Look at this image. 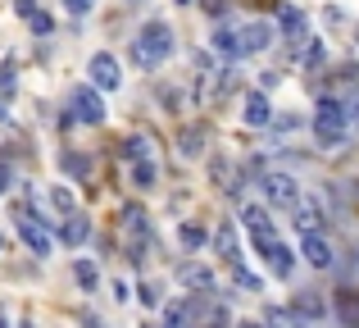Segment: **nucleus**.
I'll return each instance as SVG.
<instances>
[{
    "label": "nucleus",
    "mask_w": 359,
    "mask_h": 328,
    "mask_svg": "<svg viewBox=\"0 0 359 328\" xmlns=\"http://www.w3.org/2000/svg\"><path fill=\"white\" fill-rule=\"evenodd\" d=\"M123 160H128V164L150 160V137H128V142H123Z\"/></svg>",
    "instance_id": "obj_25"
},
{
    "label": "nucleus",
    "mask_w": 359,
    "mask_h": 328,
    "mask_svg": "<svg viewBox=\"0 0 359 328\" xmlns=\"http://www.w3.org/2000/svg\"><path fill=\"white\" fill-rule=\"evenodd\" d=\"M305 260L314 269H332L337 265V256H332V247H327L323 232H305Z\"/></svg>",
    "instance_id": "obj_14"
},
{
    "label": "nucleus",
    "mask_w": 359,
    "mask_h": 328,
    "mask_svg": "<svg viewBox=\"0 0 359 328\" xmlns=\"http://www.w3.org/2000/svg\"><path fill=\"white\" fill-rule=\"evenodd\" d=\"M232 278H237V287L241 292H259V274H250V269H241V265H232Z\"/></svg>",
    "instance_id": "obj_29"
},
{
    "label": "nucleus",
    "mask_w": 359,
    "mask_h": 328,
    "mask_svg": "<svg viewBox=\"0 0 359 328\" xmlns=\"http://www.w3.org/2000/svg\"><path fill=\"white\" fill-rule=\"evenodd\" d=\"M269 328H300V320L291 310H269Z\"/></svg>",
    "instance_id": "obj_31"
},
{
    "label": "nucleus",
    "mask_w": 359,
    "mask_h": 328,
    "mask_svg": "<svg viewBox=\"0 0 359 328\" xmlns=\"http://www.w3.org/2000/svg\"><path fill=\"white\" fill-rule=\"evenodd\" d=\"M91 237V219H87V214H69V219H64L60 223V242H64V247H82V242H87Z\"/></svg>",
    "instance_id": "obj_16"
},
{
    "label": "nucleus",
    "mask_w": 359,
    "mask_h": 328,
    "mask_svg": "<svg viewBox=\"0 0 359 328\" xmlns=\"http://www.w3.org/2000/svg\"><path fill=\"white\" fill-rule=\"evenodd\" d=\"M278 27H282V37H287L291 46H300L309 37V18H305V9H296V5H282V14H278Z\"/></svg>",
    "instance_id": "obj_12"
},
{
    "label": "nucleus",
    "mask_w": 359,
    "mask_h": 328,
    "mask_svg": "<svg viewBox=\"0 0 359 328\" xmlns=\"http://www.w3.org/2000/svg\"><path fill=\"white\" fill-rule=\"evenodd\" d=\"M205 9H210V14H223V9H228V0H201Z\"/></svg>",
    "instance_id": "obj_37"
},
{
    "label": "nucleus",
    "mask_w": 359,
    "mask_h": 328,
    "mask_svg": "<svg viewBox=\"0 0 359 328\" xmlns=\"http://www.w3.org/2000/svg\"><path fill=\"white\" fill-rule=\"evenodd\" d=\"M141 306H159V287L155 283H141Z\"/></svg>",
    "instance_id": "obj_35"
},
{
    "label": "nucleus",
    "mask_w": 359,
    "mask_h": 328,
    "mask_svg": "<svg viewBox=\"0 0 359 328\" xmlns=\"http://www.w3.org/2000/svg\"><path fill=\"white\" fill-rule=\"evenodd\" d=\"M259 187H264V196H269V205H296L300 201V187H296V178L291 173H282V169H269V173L259 178Z\"/></svg>",
    "instance_id": "obj_8"
},
{
    "label": "nucleus",
    "mask_w": 359,
    "mask_h": 328,
    "mask_svg": "<svg viewBox=\"0 0 359 328\" xmlns=\"http://www.w3.org/2000/svg\"><path fill=\"white\" fill-rule=\"evenodd\" d=\"M14 223H18V237H23V247L32 251V256H50V247H55V237H50V228H46V219L41 214H32V210H18L14 214Z\"/></svg>",
    "instance_id": "obj_5"
},
{
    "label": "nucleus",
    "mask_w": 359,
    "mask_h": 328,
    "mask_svg": "<svg viewBox=\"0 0 359 328\" xmlns=\"http://www.w3.org/2000/svg\"><path fill=\"white\" fill-rule=\"evenodd\" d=\"M73 278H78L82 292H96L100 287V269L91 265V260H73Z\"/></svg>",
    "instance_id": "obj_23"
},
{
    "label": "nucleus",
    "mask_w": 359,
    "mask_h": 328,
    "mask_svg": "<svg viewBox=\"0 0 359 328\" xmlns=\"http://www.w3.org/2000/svg\"><path fill=\"white\" fill-rule=\"evenodd\" d=\"M50 205L64 214V219H69V214H78V201H73V192H69V187H55V192H50Z\"/></svg>",
    "instance_id": "obj_26"
},
{
    "label": "nucleus",
    "mask_w": 359,
    "mask_h": 328,
    "mask_svg": "<svg viewBox=\"0 0 359 328\" xmlns=\"http://www.w3.org/2000/svg\"><path fill=\"white\" fill-rule=\"evenodd\" d=\"M27 23H32V32H36V37H50V32H55V18H50V14H41V9H36Z\"/></svg>",
    "instance_id": "obj_30"
},
{
    "label": "nucleus",
    "mask_w": 359,
    "mask_h": 328,
    "mask_svg": "<svg viewBox=\"0 0 359 328\" xmlns=\"http://www.w3.org/2000/svg\"><path fill=\"white\" fill-rule=\"evenodd\" d=\"M69 119L73 124H87V128L105 124V100H100V91L91 87V82H82V87L69 91Z\"/></svg>",
    "instance_id": "obj_4"
},
{
    "label": "nucleus",
    "mask_w": 359,
    "mask_h": 328,
    "mask_svg": "<svg viewBox=\"0 0 359 328\" xmlns=\"http://www.w3.org/2000/svg\"><path fill=\"white\" fill-rule=\"evenodd\" d=\"M173 278H177V287H187V292H196V296H214V274L201 260H182V265L173 269Z\"/></svg>",
    "instance_id": "obj_9"
},
{
    "label": "nucleus",
    "mask_w": 359,
    "mask_h": 328,
    "mask_svg": "<svg viewBox=\"0 0 359 328\" xmlns=\"http://www.w3.org/2000/svg\"><path fill=\"white\" fill-rule=\"evenodd\" d=\"M337 320H341V328H359V287L337 292Z\"/></svg>",
    "instance_id": "obj_17"
},
{
    "label": "nucleus",
    "mask_w": 359,
    "mask_h": 328,
    "mask_svg": "<svg viewBox=\"0 0 359 328\" xmlns=\"http://www.w3.org/2000/svg\"><path fill=\"white\" fill-rule=\"evenodd\" d=\"M291 214H296V228L300 232H318V223H323V205H318V196H300L296 205H291Z\"/></svg>",
    "instance_id": "obj_13"
},
{
    "label": "nucleus",
    "mask_w": 359,
    "mask_h": 328,
    "mask_svg": "<svg viewBox=\"0 0 359 328\" xmlns=\"http://www.w3.org/2000/svg\"><path fill=\"white\" fill-rule=\"evenodd\" d=\"M214 251H219L228 265H241V251H237V228L232 223H219V232H214Z\"/></svg>",
    "instance_id": "obj_20"
},
{
    "label": "nucleus",
    "mask_w": 359,
    "mask_h": 328,
    "mask_svg": "<svg viewBox=\"0 0 359 328\" xmlns=\"http://www.w3.org/2000/svg\"><path fill=\"white\" fill-rule=\"evenodd\" d=\"M0 251H5V237H0Z\"/></svg>",
    "instance_id": "obj_41"
},
{
    "label": "nucleus",
    "mask_w": 359,
    "mask_h": 328,
    "mask_svg": "<svg viewBox=\"0 0 359 328\" xmlns=\"http://www.w3.org/2000/svg\"><path fill=\"white\" fill-rule=\"evenodd\" d=\"M9 192V164H0V196Z\"/></svg>",
    "instance_id": "obj_38"
},
{
    "label": "nucleus",
    "mask_w": 359,
    "mask_h": 328,
    "mask_svg": "<svg viewBox=\"0 0 359 328\" xmlns=\"http://www.w3.org/2000/svg\"><path fill=\"white\" fill-rule=\"evenodd\" d=\"M214 51H223V55H241V46H237V32L219 27V32H214Z\"/></svg>",
    "instance_id": "obj_28"
},
{
    "label": "nucleus",
    "mask_w": 359,
    "mask_h": 328,
    "mask_svg": "<svg viewBox=\"0 0 359 328\" xmlns=\"http://www.w3.org/2000/svg\"><path fill=\"white\" fill-rule=\"evenodd\" d=\"M214 178H219V187H223L228 196H241V173H237V164L214 160Z\"/></svg>",
    "instance_id": "obj_22"
},
{
    "label": "nucleus",
    "mask_w": 359,
    "mask_h": 328,
    "mask_svg": "<svg viewBox=\"0 0 359 328\" xmlns=\"http://www.w3.org/2000/svg\"><path fill=\"white\" fill-rule=\"evenodd\" d=\"M128 178H132V187L150 192V187H155V178H159V169H155V160H137V164H128Z\"/></svg>",
    "instance_id": "obj_21"
},
{
    "label": "nucleus",
    "mask_w": 359,
    "mask_h": 328,
    "mask_svg": "<svg viewBox=\"0 0 359 328\" xmlns=\"http://www.w3.org/2000/svg\"><path fill=\"white\" fill-rule=\"evenodd\" d=\"M259 256L269 260V269H273L278 278H287L291 269H296V256H291V247H287V242H273V247H269V251H259Z\"/></svg>",
    "instance_id": "obj_19"
},
{
    "label": "nucleus",
    "mask_w": 359,
    "mask_h": 328,
    "mask_svg": "<svg viewBox=\"0 0 359 328\" xmlns=\"http://www.w3.org/2000/svg\"><path fill=\"white\" fill-rule=\"evenodd\" d=\"M0 119H9V96H0Z\"/></svg>",
    "instance_id": "obj_39"
},
{
    "label": "nucleus",
    "mask_w": 359,
    "mask_h": 328,
    "mask_svg": "<svg viewBox=\"0 0 359 328\" xmlns=\"http://www.w3.org/2000/svg\"><path fill=\"white\" fill-rule=\"evenodd\" d=\"M23 328H32V324H23Z\"/></svg>",
    "instance_id": "obj_42"
},
{
    "label": "nucleus",
    "mask_w": 359,
    "mask_h": 328,
    "mask_svg": "<svg viewBox=\"0 0 359 328\" xmlns=\"http://www.w3.org/2000/svg\"><path fill=\"white\" fill-rule=\"evenodd\" d=\"M237 46H241V55L269 51V46H273V23H264V18H250V23L237 32Z\"/></svg>",
    "instance_id": "obj_10"
},
{
    "label": "nucleus",
    "mask_w": 359,
    "mask_h": 328,
    "mask_svg": "<svg viewBox=\"0 0 359 328\" xmlns=\"http://www.w3.org/2000/svg\"><path fill=\"white\" fill-rule=\"evenodd\" d=\"M64 9H69L73 18H82V14H91V9H96V0H64Z\"/></svg>",
    "instance_id": "obj_34"
},
{
    "label": "nucleus",
    "mask_w": 359,
    "mask_h": 328,
    "mask_svg": "<svg viewBox=\"0 0 359 328\" xmlns=\"http://www.w3.org/2000/svg\"><path fill=\"white\" fill-rule=\"evenodd\" d=\"M241 223H245V232H250L255 251H269L273 242H282V237H278V228H273V219H269V210H264V205H241Z\"/></svg>",
    "instance_id": "obj_6"
},
{
    "label": "nucleus",
    "mask_w": 359,
    "mask_h": 328,
    "mask_svg": "<svg viewBox=\"0 0 359 328\" xmlns=\"http://www.w3.org/2000/svg\"><path fill=\"white\" fill-rule=\"evenodd\" d=\"M182 247H205V228H196V223H182Z\"/></svg>",
    "instance_id": "obj_32"
},
{
    "label": "nucleus",
    "mask_w": 359,
    "mask_h": 328,
    "mask_svg": "<svg viewBox=\"0 0 359 328\" xmlns=\"http://www.w3.org/2000/svg\"><path fill=\"white\" fill-rule=\"evenodd\" d=\"M118 223H123V237H128V260L141 265V260H146V247H150V214L141 210V205H123Z\"/></svg>",
    "instance_id": "obj_3"
},
{
    "label": "nucleus",
    "mask_w": 359,
    "mask_h": 328,
    "mask_svg": "<svg viewBox=\"0 0 359 328\" xmlns=\"http://www.w3.org/2000/svg\"><path fill=\"white\" fill-rule=\"evenodd\" d=\"M237 328H264V324H237Z\"/></svg>",
    "instance_id": "obj_40"
},
{
    "label": "nucleus",
    "mask_w": 359,
    "mask_h": 328,
    "mask_svg": "<svg viewBox=\"0 0 359 328\" xmlns=\"http://www.w3.org/2000/svg\"><path fill=\"white\" fill-rule=\"evenodd\" d=\"M314 133L327 151H341L346 146V133H351V119H346V105L332 96H318V110H314Z\"/></svg>",
    "instance_id": "obj_2"
},
{
    "label": "nucleus",
    "mask_w": 359,
    "mask_h": 328,
    "mask_svg": "<svg viewBox=\"0 0 359 328\" xmlns=\"http://www.w3.org/2000/svg\"><path fill=\"white\" fill-rule=\"evenodd\" d=\"M205 142H210V133H205L201 124H191V128H182V133H177V151H182L187 160L205 155Z\"/></svg>",
    "instance_id": "obj_18"
},
{
    "label": "nucleus",
    "mask_w": 359,
    "mask_h": 328,
    "mask_svg": "<svg viewBox=\"0 0 359 328\" xmlns=\"http://www.w3.org/2000/svg\"><path fill=\"white\" fill-rule=\"evenodd\" d=\"M168 55H173V27L159 23V18H150V23L132 37V64L146 69V73H155Z\"/></svg>",
    "instance_id": "obj_1"
},
{
    "label": "nucleus",
    "mask_w": 359,
    "mask_h": 328,
    "mask_svg": "<svg viewBox=\"0 0 359 328\" xmlns=\"http://www.w3.org/2000/svg\"><path fill=\"white\" fill-rule=\"evenodd\" d=\"M14 87H18V64L5 60L0 64V96H14Z\"/></svg>",
    "instance_id": "obj_27"
},
{
    "label": "nucleus",
    "mask_w": 359,
    "mask_h": 328,
    "mask_svg": "<svg viewBox=\"0 0 359 328\" xmlns=\"http://www.w3.org/2000/svg\"><path fill=\"white\" fill-rule=\"evenodd\" d=\"M60 164H64V173H73L78 183L91 173V160H87V155H78V151H64V155H60Z\"/></svg>",
    "instance_id": "obj_24"
},
{
    "label": "nucleus",
    "mask_w": 359,
    "mask_h": 328,
    "mask_svg": "<svg viewBox=\"0 0 359 328\" xmlns=\"http://www.w3.org/2000/svg\"><path fill=\"white\" fill-rule=\"evenodd\" d=\"M241 124L245 128H269L273 124V105L264 91H245L241 96Z\"/></svg>",
    "instance_id": "obj_11"
},
{
    "label": "nucleus",
    "mask_w": 359,
    "mask_h": 328,
    "mask_svg": "<svg viewBox=\"0 0 359 328\" xmlns=\"http://www.w3.org/2000/svg\"><path fill=\"white\" fill-rule=\"evenodd\" d=\"M87 78H91V87H96V91H118L123 87V69H118V60L109 51H96L87 60Z\"/></svg>",
    "instance_id": "obj_7"
},
{
    "label": "nucleus",
    "mask_w": 359,
    "mask_h": 328,
    "mask_svg": "<svg viewBox=\"0 0 359 328\" xmlns=\"http://www.w3.org/2000/svg\"><path fill=\"white\" fill-rule=\"evenodd\" d=\"M327 60V51H323V41H309V51H305V64L309 69H318V64Z\"/></svg>",
    "instance_id": "obj_33"
},
{
    "label": "nucleus",
    "mask_w": 359,
    "mask_h": 328,
    "mask_svg": "<svg viewBox=\"0 0 359 328\" xmlns=\"http://www.w3.org/2000/svg\"><path fill=\"white\" fill-rule=\"evenodd\" d=\"M291 315H296V320H305L309 328H318V320H323V296H318V292H296Z\"/></svg>",
    "instance_id": "obj_15"
},
{
    "label": "nucleus",
    "mask_w": 359,
    "mask_h": 328,
    "mask_svg": "<svg viewBox=\"0 0 359 328\" xmlns=\"http://www.w3.org/2000/svg\"><path fill=\"white\" fill-rule=\"evenodd\" d=\"M14 14L18 18H32L36 14V0H14Z\"/></svg>",
    "instance_id": "obj_36"
}]
</instances>
